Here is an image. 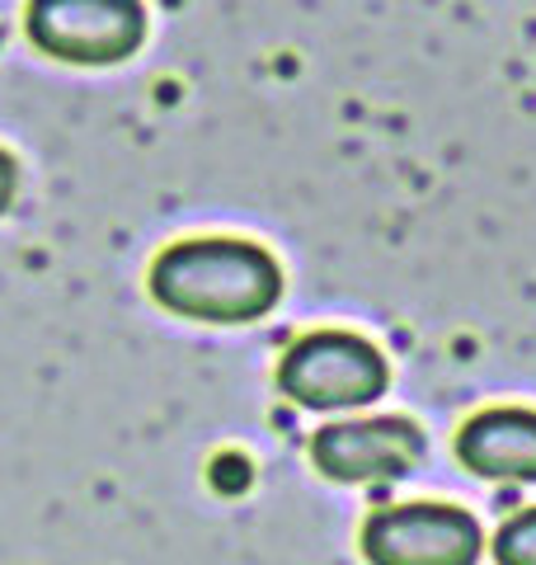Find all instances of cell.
Listing matches in <instances>:
<instances>
[{"instance_id":"obj_1","label":"cell","mask_w":536,"mask_h":565,"mask_svg":"<svg viewBox=\"0 0 536 565\" xmlns=\"http://www.w3.org/2000/svg\"><path fill=\"white\" fill-rule=\"evenodd\" d=\"M151 297L184 321L245 326L278 307L282 269L249 241H179L151 264Z\"/></svg>"},{"instance_id":"obj_2","label":"cell","mask_w":536,"mask_h":565,"mask_svg":"<svg viewBox=\"0 0 536 565\" xmlns=\"http://www.w3.org/2000/svg\"><path fill=\"white\" fill-rule=\"evenodd\" d=\"M390 382L377 344L349 330H315L297 340L278 363V386L307 411H357L372 405Z\"/></svg>"},{"instance_id":"obj_3","label":"cell","mask_w":536,"mask_h":565,"mask_svg":"<svg viewBox=\"0 0 536 565\" xmlns=\"http://www.w3.org/2000/svg\"><path fill=\"white\" fill-rule=\"evenodd\" d=\"M29 39L71 66H114L147 33L141 0H29Z\"/></svg>"},{"instance_id":"obj_4","label":"cell","mask_w":536,"mask_h":565,"mask_svg":"<svg viewBox=\"0 0 536 565\" xmlns=\"http://www.w3.org/2000/svg\"><path fill=\"white\" fill-rule=\"evenodd\" d=\"M480 546V523L457 504H396L363 523L372 565H475Z\"/></svg>"},{"instance_id":"obj_5","label":"cell","mask_w":536,"mask_h":565,"mask_svg":"<svg viewBox=\"0 0 536 565\" xmlns=\"http://www.w3.org/2000/svg\"><path fill=\"white\" fill-rule=\"evenodd\" d=\"M424 452V434L409 419H357V424H330L311 438V457L320 476L344 486L367 481H400Z\"/></svg>"},{"instance_id":"obj_6","label":"cell","mask_w":536,"mask_h":565,"mask_svg":"<svg viewBox=\"0 0 536 565\" xmlns=\"http://www.w3.org/2000/svg\"><path fill=\"white\" fill-rule=\"evenodd\" d=\"M457 457L490 481H536V411H480L457 434Z\"/></svg>"},{"instance_id":"obj_7","label":"cell","mask_w":536,"mask_h":565,"mask_svg":"<svg viewBox=\"0 0 536 565\" xmlns=\"http://www.w3.org/2000/svg\"><path fill=\"white\" fill-rule=\"evenodd\" d=\"M494 561L499 565H536V509L513 514L494 537Z\"/></svg>"},{"instance_id":"obj_8","label":"cell","mask_w":536,"mask_h":565,"mask_svg":"<svg viewBox=\"0 0 536 565\" xmlns=\"http://www.w3.org/2000/svg\"><path fill=\"white\" fill-rule=\"evenodd\" d=\"M14 189H20V166H14L10 151H0V212L14 203Z\"/></svg>"}]
</instances>
